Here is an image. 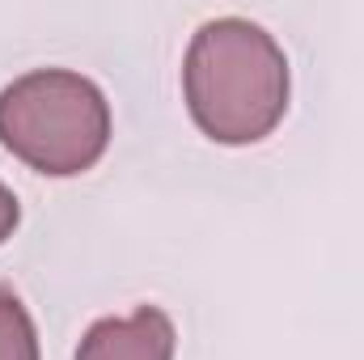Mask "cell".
Instances as JSON below:
<instances>
[{
  "mask_svg": "<svg viewBox=\"0 0 364 360\" xmlns=\"http://www.w3.org/2000/svg\"><path fill=\"white\" fill-rule=\"evenodd\" d=\"M288 55L250 17L203 21L182 55V97L195 127L229 149L267 140L288 115Z\"/></svg>",
  "mask_w": 364,
  "mask_h": 360,
  "instance_id": "obj_1",
  "label": "cell"
},
{
  "mask_svg": "<svg viewBox=\"0 0 364 360\" xmlns=\"http://www.w3.org/2000/svg\"><path fill=\"white\" fill-rule=\"evenodd\" d=\"M0 144L47 179H77L110 144V102L85 73L30 68L0 90Z\"/></svg>",
  "mask_w": 364,
  "mask_h": 360,
  "instance_id": "obj_2",
  "label": "cell"
},
{
  "mask_svg": "<svg viewBox=\"0 0 364 360\" xmlns=\"http://www.w3.org/2000/svg\"><path fill=\"white\" fill-rule=\"evenodd\" d=\"M178 331L161 305H140L127 318H97L81 335L77 360H174Z\"/></svg>",
  "mask_w": 364,
  "mask_h": 360,
  "instance_id": "obj_3",
  "label": "cell"
},
{
  "mask_svg": "<svg viewBox=\"0 0 364 360\" xmlns=\"http://www.w3.org/2000/svg\"><path fill=\"white\" fill-rule=\"evenodd\" d=\"M0 360H43L34 318L26 301L9 288H0Z\"/></svg>",
  "mask_w": 364,
  "mask_h": 360,
  "instance_id": "obj_4",
  "label": "cell"
},
{
  "mask_svg": "<svg viewBox=\"0 0 364 360\" xmlns=\"http://www.w3.org/2000/svg\"><path fill=\"white\" fill-rule=\"evenodd\" d=\"M17 221H21V203H17V195L0 182V246L13 238V229H17Z\"/></svg>",
  "mask_w": 364,
  "mask_h": 360,
  "instance_id": "obj_5",
  "label": "cell"
}]
</instances>
